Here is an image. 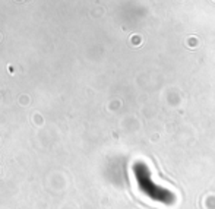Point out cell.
Segmentation results:
<instances>
[{"label":"cell","instance_id":"6da1fadb","mask_svg":"<svg viewBox=\"0 0 215 209\" xmlns=\"http://www.w3.org/2000/svg\"><path fill=\"white\" fill-rule=\"evenodd\" d=\"M135 171H136V177H138V182H139V186H141L142 192H145L149 197H152L154 200H158V202L167 203V205L174 200L168 190L154 184V182L151 180L149 171L146 170V167L143 164H139Z\"/></svg>","mask_w":215,"mask_h":209}]
</instances>
